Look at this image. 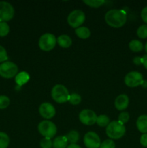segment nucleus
Masks as SVG:
<instances>
[{
	"label": "nucleus",
	"mask_w": 147,
	"mask_h": 148,
	"mask_svg": "<svg viewBox=\"0 0 147 148\" xmlns=\"http://www.w3.org/2000/svg\"><path fill=\"white\" fill-rule=\"evenodd\" d=\"M40 145L41 148H51L53 147V142L51 139L48 137H43L40 142Z\"/></svg>",
	"instance_id": "nucleus-28"
},
{
	"label": "nucleus",
	"mask_w": 147,
	"mask_h": 148,
	"mask_svg": "<svg viewBox=\"0 0 147 148\" xmlns=\"http://www.w3.org/2000/svg\"><path fill=\"white\" fill-rule=\"evenodd\" d=\"M75 33L79 38L82 39H86L90 36L91 32L86 27H79L75 29Z\"/></svg>",
	"instance_id": "nucleus-18"
},
{
	"label": "nucleus",
	"mask_w": 147,
	"mask_h": 148,
	"mask_svg": "<svg viewBox=\"0 0 147 148\" xmlns=\"http://www.w3.org/2000/svg\"><path fill=\"white\" fill-rule=\"evenodd\" d=\"M10 145V137L6 133L0 132V148H7Z\"/></svg>",
	"instance_id": "nucleus-22"
},
{
	"label": "nucleus",
	"mask_w": 147,
	"mask_h": 148,
	"mask_svg": "<svg viewBox=\"0 0 147 148\" xmlns=\"http://www.w3.org/2000/svg\"><path fill=\"white\" fill-rule=\"evenodd\" d=\"M67 146L68 140L66 136H59L53 142V148H66Z\"/></svg>",
	"instance_id": "nucleus-16"
},
{
	"label": "nucleus",
	"mask_w": 147,
	"mask_h": 148,
	"mask_svg": "<svg viewBox=\"0 0 147 148\" xmlns=\"http://www.w3.org/2000/svg\"><path fill=\"white\" fill-rule=\"evenodd\" d=\"M57 42L56 36L52 33H45L40 36L38 41L39 47L44 51H50L55 47Z\"/></svg>",
	"instance_id": "nucleus-5"
},
{
	"label": "nucleus",
	"mask_w": 147,
	"mask_h": 148,
	"mask_svg": "<svg viewBox=\"0 0 147 148\" xmlns=\"http://www.w3.org/2000/svg\"><path fill=\"white\" fill-rule=\"evenodd\" d=\"M83 2L89 7L97 8V7L102 6L105 3V1H102V0H84Z\"/></svg>",
	"instance_id": "nucleus-23"
},
{
	"label": "nucleus",
	"mask_w": 147,
	"mask_h": 148,
	"mask_svg": "<svg viewBox=\"0 0 147 148\" xmlns=\"http://www.w3.org/2000/svg\"><path fill=\"white\" fill-rule=\"evenodd\" d=\"M105 22L112 27H120L125 24L127 20L126 14L120 10H110L105 14Z\"/></svg>",
	"instance_id": "nucleus-1"
},
{
	"label": "nucleus",
	"mask_w": 147,
	"mask_h": 148,
	"mask_svg": "<svg viewBox=\"0 0 147 148\" xmlns=\"http://www.w3.org/2000/svg\"><path fill=\"white\" fill-rule=\"evenodd\" d=\"M133 62L135 64H141V57H135L133 59Z\"/></svg>",
	"instance_id": "nucleus-35"
},
{
	"label": "nucleus",
	"mask_w": 147,
	"mask_h": 148,
	"mask_svg": "<svg viewBox=\"0 0 147 148\" xmlns=\"http://www.w3.org/2000/svg\"><path fill=\"white\" fill-rule=\"evenodd\" d=\"M14 15V9L7 1H0V21L7 22L12 20Z\"/></svg>",
	"instance_id": "nucleus-8"
},
{
	"label": "nucleus",
	"mask_w": 147,
	"mask_h": 148,
	"mask_svg": "<svg viewBox=\"0 0 147 148\" xmlns=\"http://www.w3.org/2000/svg\"><path fill=\"white\" fill-rule=\"evenodd\" d=\"M39 113L43 118L50 119L56 115V109L50 103H43L39 107Z\"/></svg>",
	"instance_id": "nucleus-12"
},
{
	"label": "nucleus",
	"mask_w": 147,
	"mask_h": 148,
	"mask_svg": "<svg viewBox=\"0 0 147 148\" xmlns=\"http://www.w3.org/2000/svg\"><path fill=\"white\" fill-rule=\"evenodd\" d=\"M53 99L58 103H63L69 101V93L68 89L63 85H56L51 91Z\"/></svg>",
	"instance_id": "nucleus-4"
},
{
	"label": "nucleus",
	"mask_w": 147,
	"mask_h": 148,
	"mask_svg": "<svg viewBox=\"0 0 147 148\" xmlns=\"http://www.w3.org/2000/svg\"><path fill=\"white\" fill-rule=\"evenodd\" d=\"M66 148H82V147L76 144H70L69 145L67 146V147Z\"/></svg>",
	"instance_id": "nucleus-36"
},
{
	"label": "nucleus",
	"mask_w": 147,
	"mask_h": 148,
	"mask_svg": "<svg viewBox=\"0 0 147 148\" xmlns=\"http://www.w3.org/2000/svg\"><path fill=\"white\" fill-rule=\"evenodd\" d=\"M142 86L144 87V88H147V81L144 80V82H143L142 84Z\"/></svg>",
	"instance_id": "nucleus-37"
},
{
	"label": "nucleus",
	"mask_w": 147,
	"mask_h": 148,
	"mask_svg": "<svg viewBox=\"0 0 147 148\" xmlns=\"http://www.w3.org/2000/svg\"><path fill=\"white\" fill-rule=\"evenodd\" d=\"M141 64L147 69V54L144 55L143 57H141Z\"/></svg>",
	"instance_id": "nucleus-34"
},
{
	"label": "nucleus",
	"mask_w": 147,
	"mask_h": 148,
	"mask_svg": "<svg viewBox=\"0 0 147 148\" xmlns=\"http://www.w3.org/2000/svg\"><path fill=\"white\" fill-rule=\"evenodd\" d=\"M79 118L82 124L90 126L96 123L97 116L92 110L84 109L79 113Z\"/></svg>",
	"instance_id": "nucleus-10"
},
{
	"label": "nucleus",
	"mask_w": 147,
	"mask_h": 148,
	"mask_svg": "<svg viewBox=\"0 0 147 148\" xmlns=\"http://www.w3.org/2000/svg\"><path fill=\"white\" fill-rule=\"evenodd\" d=\"M18 72V67L12 62H4L0 64V76L10 79L16 76Z\"/></svg>",
	"instance_id": "nucleus-7"
},
{
	"label": "nucleus",
	"mask_w": 147,
	"mask_h": 148,
	"mask_svg": "<svg viewBox=\"0 0 147 148\" xmlns=\"http://www.w3.org/2000/svg\"><path fill=\"white\" fill-rule=\"evenodd\" d=\"M29 79H30V75L26 72H20L15 77V82L19 86H22L27 83Z\"/></svg>",
	"instance_id": "nucleus-17"
},
{
	"label": "nucleus",
	"mask_w": 147,
	"mask_h": 148,
	"mask_svg": "<svg viewBox=\"0 0 147 148\" xmlns=\"http://www.w3.org/2000/svg\"><path fill=\"white\" fill-rule=\"evenodd\" d=\"M7 59H8V56H7V51L3 46H0V63L6 62Z\"/></svg>",
	"instance_id": "nucleus-31"
},
{
	"label": "nucleus",
	"mask_w": 147,
	"mask_h": 148,
	"mask_svg": "<svg viewBox=\"0 0 147 148\" xmlns=\"http://www.w3.org/2000/svg\"><path fill=\"white\" fill-rule=\"evenodd\" d=\"M68 142L71 144H76L79 140V134L76 130H71L66 136Z\"/></svg>",
	"instance_id": "nucleus-20"
},
{
	"label": "nucleus",
	"mask_w": 147,
	"mask_h": 148,
	"mask_svg": "<svg viewBox=\"0 0 147 148\" xmlns=\"http://www.w3.org/2000/svg\"><path fill=\"white\" fill-rule=\"evenodd\" d=\"M96 123L101 127H105L110 124V119L106 115H99L97 118Z\"/></svg>",
	"instance_id": "nucleus-21"
},
{
	"label": "nucleus",
	"mask_w": 147,
	"mask_h": 148,
	"mask_svg": "<svg viewBox=\"0 0 147 148\" xmlns=\"http://www.w3.org/2000/svg\"><path fill=\"white\" fill-rule=\"evenodd\" d=\"M57 43L62 48H69L71 46L72 40L67 35H61L57 38Z\"/></svg>",
	"instance_id": "nucleus-15"
},
{
	"label": "nucleus",
	"mask_w": 147,
	"mask_h": 148,
	"mask_svg": "<svg viewBox=\"0 0 147 148\" xmlns=\"http://www.w3.org/2000/svg\"><path fill=\"white\" fill-rule=\"evenodd\" d=\"M10 103V100L6 95H0V109L7 108Z\"/></svg>",
	"instance_id": "nucleus-27"
},
{
	"label": "nucleus",
	"mask_w": 147,
	"mask_h": 148,
	"mask_svg": "<svg viewBox=\"0 0 147 148\" xmlns=\"http://www.w3.org/2000/svg\"><path fill=\"white\" fill-rule=\"evenodd\" d=\"M130 119V115L128 112L126 111H123V112L120 113L118 116V121L120 123H122V124H125V123L128 122L129 121Z\"/></svg>",
	"instance_id": "nucleus-29"
},
{
	"label": "nucleus",
	"mask_w": 147,
	"mask_h": 148,
	"mask_svg": "<svg viewBox=\"0 0 147 148\" xmlns=\"http://www.w3.org/2000/svg\"><path fill=\"white\" fill-rule=\"evenodd\" d=\"M129 104V98L125 94L118 95L115 101V106L118 111H123Z\"/></svg>",
	"instance_id": "nucleus-13"
},
{
	"label": "nucleus",
	"mask_w": 147,
	"mask_h": 148,
	"mask_svg": "<svg viewBox=\"0 0 147 148\" xmlns=\"http://www.w3.org/2000/svg\"><path fill=\"white\" fill-rule=\"evenodd\" d=\"M99 148H115V144L112 140H106L101 143Z\"/></svg>",
	"instance_id": "nucleus-30"
},
{
	"label": "nucleus",
	"mask_w": 147,
	"mask_h": 148,
	"mask_svg": "<svg viewBox=\"0 0 147 148\" xmlns=\"http://www.w3.org/2000/svg\"><path fill=\"white\" fill-rule=\"evenodd\" d=\"M106 134L110 139L119 140L125 135V127L119 121H111L106 127Z\"/></svg>",
	"instance_id": "nucleus-2"
},
{
	"label": "nucleus",
	"mask_w": 147,
	"mask_h": 148,
	"mask_svg": "<svg viewBox=\"0 0 147 148\" xmlns=\"http://www.w3.org/2000/svg\"><path fill=\"white\" fill-rule=\"evenodd\" d=\"M128 46H129V49L133 52H140L144 49L143 43L140 40H135V39L130 41Z\"/></svg>",
	"instance_id": "nucleus-19"
},
{
	"label": "nucleus",
	"mask_w": 147,
	"mask_h": 148,
	"mask_svg": "<svg viewBox=\"0 0 147 148\" xmlns=\"http://www.w3.org/2000/svg\"><path fill=\"white\" fill-rule=\"evenodd\" d=\"M140 143L143 147H147V134H143L140 138Z\"/></svg>",
	"instance_id": "nucleus-33"
},
{
	"label": "nucleus",
	"mask_w": 147,
	"mask_h": 148,
	"mask_svg": "<svg viewBox=\"0 0 147 148\" xmlns=\"http://www.w3.org/2000/svg\"><path fill=\"white\" fill-rule=\"evenodd\" d=\"M141 17L142 18L143 21L145 23H146L147 25V6L144 7V8H143V10H141Z\"/></svg>",
	"instance_id": "nucleus-32"
},
{
	"label": "nucleus",
	"mask_w": 147,
	"mask_h": 148,
	"mask_svg": "<svg viewBox=\"0 0 147 148\" xmlns=\"http://www.w3.org/2000/svg\"><path fill=\"white\" fill-rule=\"evenodd\" d=\"M37 130L42 136L50 139L55 137L57 132V127L56 124L48 120L40 121L37 126Z\"/></svg>",
	"instance_id": "nucleus-3"
},
{
	"label": "nucleus",
	"mask_w": 147,
	"mask_h": 148,
	"mask_svg": "<svg viewBox=\"0 0 147 148\" xmlns=\"http://www.w3.org/2000/svg\"><path fill=\"white\" fill-rule=\"evenodd\" d=\"M125 85L130 88H135L139 85H142L144 82L143 75L138 72H131L127 74L125 77Z\"/></svg>",
	"instance_id": "nucleus-9"
},
{
	"label": "nucleus",
	"mask_w": 147,
	"mask_h": 148,
	"mask_svg": "<svg viewBox=\"0 0 147 148\" xmlns=\"http://www.w3.org/2000/svg\"><path fill=\"white\" fill-rule=\"evenodd\" d=\"M137 35L140 38H147V25H142L137 30Z\"/></svg>",
	"instance_id": "nucleus-25"
},
{
	"label": "nucleus",
	"mask_w": 147,
	"mask_h": 148,
	"mask_svg": "<svg viewBox=\"0 0 147 148\" xmlns=\"http://www.w3.org/2000/svg\"><path fill=\"white\" fill-rule=\"evenodd\" d=\"M136 127L138 131L143 134H147V115H141L136 121Z\"/></svg>",
	"instance_id": "nucleus-14"
},
{
	"label": "nucleus",
	"mask_w": 147,
	"mask_h": 148,
	"mask_svg": "<svg viewBox=\"0 0 147 148\" xmlns=\"http://www.w3.org/2000/svg\"><path fill=\"white\" fill-rule=\"evenodd\" d=\"M85 14L83 11L75 10L71 12L67 17V22L69 25L73 28L79 27L85 21Z\"/></svg>",
	"instance_id": "nucleus-6"
},
{
	"label": "nucleus",
	"mask_w": 147,
	"mask_h": 148,
	"mask_svg": "<svg viewBox=\"0 0 147 148\" xmlns=\"http://www.w3.org/2000/svg\"><path fill=\"white\" fill-rule=\"evenodd\" d=\"M84 143L87 148H99L101 141L97 133L89 132L84 137Z\"/></svg>",
	"instance_id": "nucleus-11"
},
{
	"label": "nucleus",
	"mask_w": 147,
	"mask_h": 148,
	"mask_svg": "<svg viewBox=\"0 0 147 148\" xmlns=\"http://www.w3.org/2000/svg\"><path fill=\"white\" fill-rule=\"evenodd\" d=\"M81 101H82V98L79 94L72 93L69 95V101L72 105H78V104L80 103Z\"/></svg>",
	"instance_id": "nucleus-26"
},
{
	"label": "nucleus",
	"mask_w": 147,
	"mask_h": 148,
	"mask_svg": "<svg viewBox=\"0 0 147 148\" xmlns=\"http://www.w3.org/2000/svg\"><path fill=\"white\" fill-rule=\"evenodd\" d=\"M144 49H145L146 52V53H147V42H146V43L145 46H144Z\"/></svg>",
	"instance_id": "nucleus-38"
},
{
	"label": "nucleus",
	"mask_w": 147,
	"mask_h": 148,
	"mask_svg": "<svg viewBox=\"0 0 147 148\" xmlns=\"http://www.w3.org/2000/svg\"><path fill=\"white\" fill-rule=\"evenodd\" d=\"M10 32V26L6 22H0V37H4Z\"/></svg>",
	"instance_id": "nucleus-24"
}]
</instances>
